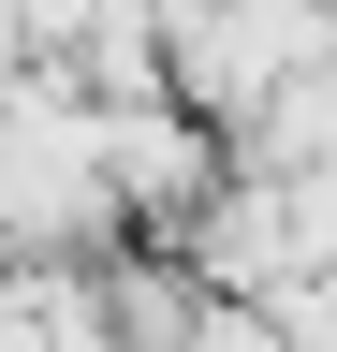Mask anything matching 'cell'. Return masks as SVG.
Here are the masks:
<instances>
[{"label":"cell","instance_id":"1","mask_svg":"<svg viewBox=\"0 0 337 352\" xmlns=\"http://www.w3.org/2000/svg\"><path fill=\"white\" fill-rule=\"evenodd\" d=\"M103 235H117V191H103L89 88L59 59H15V88H0V250H103Z\"/></svg>","mask_w":337,"mask_h":352},{"label":"cell","instance_id":"2","mask_svg":"<svg viewBox=\"0 0 337 352\" xmlns=\"http://www.w3.org/2000/svg\"><path fill=\"white\" fill-rule=\"evenodd\" d=\"M89 132H103V191H117V235H161L176 250V220L220 191V118L205 103H176V88H117V103H89Z\"/></svg>","mask_w":337,"mask_h":352}]
</instances>
